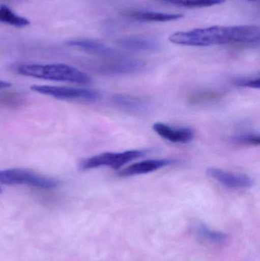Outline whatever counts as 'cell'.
<instances>
[{
    "label": "cell",
    "mask_w": 260,
    "mask_h": 261,
    "mask_svg": "<svg viewBox=\"0 0 260 261\" xmlns=\"http://www.w3.org/2000/svg\"><path fill=\"white\" fill-rule=\"evenodd\" d=\"M260 29L256 25L212 26L178 32L169 36L174 44L191 47H210L227 44H256Z\"/></svg>",
    "instance_id": "6da1fadb"
},
{
    "label": "cell",
    "mask_w": 260,
    "mask_h": 261,
    "mask_svg": "<svg viewBox=\"0 0 260 261\" xmlns=\"http://www.w3.org/2000/svg\"><path fill=\"white\" fill-rule=\"evenodd\" d=\"M15 70L18 74L46 81L89 84L90 76L79 69L64 64H21L15 66Z\"/></svg>",
    "instance_id": "7a4b0ae2"
},
{
    "label": "cell",
    "mask_w": 260,
    "mask_h": 261,
    "mask_svg": "<svg viewBox=\"0 0 260 261\" xmlns=\"http://www.w3.org/2000/svg\"><path fill=\"white\" fill-rule=\"evenodd\" d=\"M0 184L24 185L41 190H52L59 186L57 179L35 173L27 169L13 168L0 170Z\"/></svg>",
    "instance_id": "3957f363"
},
{
    "label": "cell",
    "mask_w": 260,
    "mask_h": 261,
    "mask_svg": "<svg viewBox=\"0 0 260 261\" xmlns=\"http://www.w3.org/2000/svg\"><path fill=\"white\" fill-rule=\"evenodd\" d=\"M140 150H129L123 152H105L82 160L79 164V169L89 170L99 167H108L118 170L145 154Z\"/></svg>",
    "instance_id": "277c9868"
},
{
    "label": "cell",
    "mask_w": 260,
    "mask_h": 261,
    "mask_svg": "<svg viewBox=\"0 0 260 261\" xmlns=\"http://www.w3.org/2000/svg\"><path fill=\"white\" fill-rule=\"evenodd\" d=\"M31 89L36 93L66 100H83L94 102L101 99V94L94 90L74 87H55L48 85H34Z\"/></svg>",
    "instance_id": "5b68a950"
},
{
    "label": "cell",
    "mask_w": 260,
    "mask_h": 261,
    "mask_svg": "<svg viewBox=\"0 0 260 261\" xmlns=\"http://www.w3.org/2000/svg\"><path fill=\"white\" fill-rule=\"evenodd\" d=\"M207 175L221 185L234 190H244L253 187V178L244 173H235L216 167H209Z\"/></svg>",
    "instance_id": "8992f818"
},
{
    "label": "cell",
    "mask_w": 260,
    "mask_h": 261,
    "mask_svg": "<svg viewBox=\"0 0 260 261\" xmlns=\"http://www.w3.org/2000/svg\"><path fill=\"white\" fill-rule=\"evenodd\" d=\"M177 161L172 158H162V159H150L140 162L134 163L128 167L122 169L118 175L121 177H129L137 175L147 174L156 170L164 168L168 166L177 164Z\"/></svg>",
    "instance_id": "52a82bcc"
},
{
    "label": "cell",
    "mask_w": 260,
    "mask_h": 261,
    "mask_svg": "<svg viewBox=\"0 0 260 261\" xmlns=\"http://www.w3.org/2000/svg\"><path fill=\"white\" fill-rule=\"evenodd\" d=\"M146 64L143 61L136 59H124L117 58L112 62L107 63L101 66V73L110 76L134 74L143 70Z\"/></svg>",
    "instance_id": "ba28073f"
},
{
    "label": "cell",
    "mask_w": 260,
    "mask_h": 261,
    "mask_svg": "<svg viewBox=\"0 0 260 261\" xmlns=\"http://www.w3.org/2000/svg\"><path fill=\"white\" fill-rule=\"evenodd\" d=\"M153 129L166 141L177 144H187L194 138V130L190 128H174L163 122H156L153 125Z\"/></svg>",
    "instance_id": "9c48e42d"
},
{
    "label": "cell",
    "mask_w": 260,
    "mask_h": 261,
    "mask_svg": "<svg viewBox=\"0 0 260 261\" xmlns=\"http://www.w3.org/2000/svg\"><path fill=\"white\" fill-rule=\"evenodd\" d=\"M118 45L133 51H156L160 47V43L154 38L145 36H129L120 38Z\"/></svg>",
    "instance_id": "30bf717a"
},
{
    "label": "cell",
    "mask_w": 260,
    "mask_h": 261,
    "mask_svg": "<svg viewBox=\"0 0 260 261\" xmlns=\"http://www.w3.org/2000/svg\"><path fill=\"white\" fill-rule=\"evenodd\" d=\"M69 44L73 47H79L85 51L99 56L106 57V58H122V55L118 50L97 41L90 40H79V41H70Z\"/></svg>",
    "instance_id": "8fae6325"
},
{
    "label": "cell",
    "mask_w": 260,
    "mask_h": 261,
    "mask_svg": "<svg viewBox=\"0 0 260 261\" xmlns=\"http://www.w3.org/2000/svg\"><path fill=\"white\" fill-rule=\"evenodd\" d=\"M125 16L131 19L146 22H167L183 18L182 14L164 13V12H149V11H131L125 13Z\"/></svg>",
    "instance_id": "7c38bea8"
},
{
    "label": "cell",
    "mask_w": 260,
    "mask_h": 261,
    "mask_svg": "<svg viewBox=\"0 0 260 261\" xmlns=\"http://www.w3.org/2000/svg\"><path fill=\"white\" fill-rule=\"evenodd\" d=\"M117 107L130 112H140L145 110L146 104L140 98L128 94H116L112 97Z\"/></svg>",
    "instance_id": "4fadbf2b"
},
{
    "label": "cell",
    "mask_w": 260,
    "mask_h": 261,
    "mask_svg": "<svg viewBox=\"0 0 260 261\" xmlns=\"http://www.w3.org/2000/svg\"><path fill=\"white\" fill-rule=\"evenodd\" d=\"M0 23H4L17 28H24L30 24L29 20L16 15L6 5L0 6Z\"/></svg>",
    "instance_id": "5bb4252c"
},
{
    "label": "cell",
    "mask_w": 260,
    "mask_h": 261,
    "mask_svg": "<svg viewBox=\"0 0 260 261\" xmlns=\"http://www.w3.org/2000/svg\"><path fill=\"white\" fill-rule=\"evenodd\" d=\"M162 3L175 5L185 8L211 7L223 4L226 0H159Z\"/></svg>",
    "instance_id": "9a60e30c"
},
{
    "label": "cell",
    "mask_w": 260,
    "mask_h": 261,
    "mask_svg": "<svg viewBox=\"0 0 260 261\" xmlns=\"http://www.w3.org/2000/svg\"><path fill=\"white\" fill-rule=\"evenodd\" d=\"M198 233L201 239H205L209 243H213L215 245L225 243L228 239V236L225 233L214 231L204 225L198 227Z\"/></svg>",
    "instance_id": "2e32d148"
},
{
    "label": "cell",
    "mask_w": 260,
    "mask_h": 261,
    "mask_svg": "<svg viewBox=\"0 0 260 261\" xmlns=\"http://www.w3.org/2000/svg\"><path fill=\"white\" fill-rule=\"evenodd\" d=\"M232 141L236 144L243 145L259 146L260 136L259 134L253 132H244L238 134L232 138Z\"/></svg>",
    "instance_id": "e0dca14e"
},
{
    "label": "cell",
    "mask_w": 260,
    "mask_h": 261,
    "mask_svg": "<svg viewBox=\"0 0 260 261\" xmlns=\"http://www.w3.org/2000/svg\"><path fill=\"white\" fill-rule=\"evenodd\" d=\"M232 84L236 87H246V88L257 89L260 87V79L257 77H248V76H239L232 80Z\"/></svg>",
    "instance_id": "ac0fdd59"
},
{
    "label": "cell",
    "mask_w": 260,
    "mask_h": 261,
    "mask_svg": "<svg viewBox=\"0 0 260 261\" xmlns=\"http://www.w3.org/2000/svg\"><path fill=\"white\" fill-rule=\"evenodd\" d=\"M221 94L218 93H198L191 96L190 101L192 103H200L206 101L215 100L221 97Z\"/></svg>",
    "instance_id": "d6986e66"
},
{
    "label": "cell",
    "mask_w": 260,
    "mask_h": 261,
    "mask_svg": "<svg viewBox=\"0 0 260 261\" xmlns=\"http://www.w3.org/2000/svg\"><path fill=\"white\" fill-rule=\"evenodd\" d=\"M11 86H12V84L10 83L0 80V89L9 88Z\"/></svg>",
    "instance_id": "ffe728a7"
},
{
    "label": "cell",
    "mask_w": 260,
    "mask_h": 261,
    "mask_svg": "<svg viewBox=\"0 0 260 261\" xmlns=\"http://www.w3.org/2000/svg\"><path fill=\"white\" fill-rule=\"evenodd\" d=\"M249 1L254 2V1H257V0H249Z\"/></svg>",
    "instance_id": "44dd1931"
},
{
    "label": "cell",
    "mask_w": 260,
    "mask_h": 261,
    "mask_svg": "<svg viewBox=\"0 0 260 261\" xmlns=\"http://www.w3.org/2000/svg\"><path fill=\"white\" fill-rule=\"evenodd\" d=\"M2 193V188H1V187H0V193Z\"/></svg>",
    "instance_id": "7402d4cb"
}]
</instances>
